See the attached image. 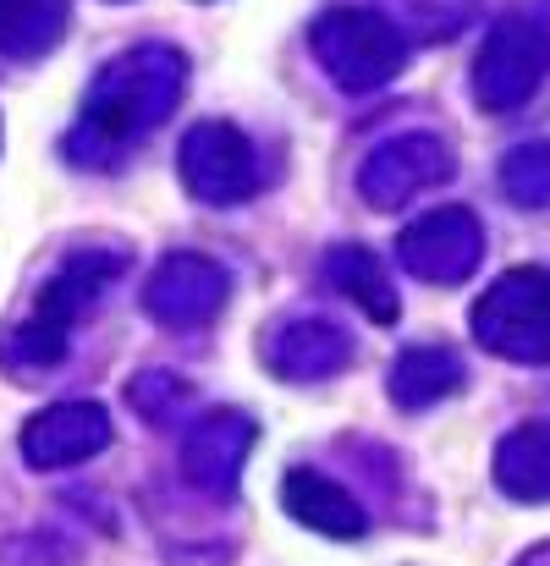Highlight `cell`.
I'll return each instance as SVG.
<instances>
[{
  "mask_svg": "<svg viewBox=\"0 0 550 566\" xmlns=\"http://www.w3.org/2000/svg\"><path fill=\"white\" fill-rule=\"evenodd\" d=\"M474 331L485 347H496L507 358H550V275L540 270L507 275L474 308Z\"/></svg>",
  "mask_w": 550,
  "mask_h": 566,
  "instance_id": "4",
  "label": "cell"
},
{
  "mask_svg": "<svg viewBox=\"0 0 550 566\" xmlns=\"http://www.w3.org/2000/svg\"><path fill=\"white\" fill-rule=\"evenodd\" d=\"M347 358H353L347 331H336V325H325V319L281 325V331L264 342V364L281 379H325V375H336Z\"/></svg>",
  "mask_w": 550,
  "mask_h": 566,
  "instance_id": "13",
  "label": "cell"
},
{
  "mask_svg": "<svg viewBox=\"0 0 550 566\" xmlns=\"http://www.w3.org/2000/svg\"><path fill=\"white\" fill-rule=\"evenodd\" d=\"M122 253H100V248H83L72 253L33 297V314L6 336V364L11 369H50L66 358V342H72V325L77 314L122 275Z\"/></svg>",
  "mask_w": 550,
  "mask_h": 566,
  "instance_id": "2",
  "label": "cell"
},
{
  "mask_svg": "<svg viewBox=\"0 0 550 566\" xmlns=\"http://www.w3.org/2000/svg\"><path fill=\"white\" fill-rule=\"evenodd\" d=\"M546 33H535L529 22H501L496 33H490V44H485V55H479V72H474V94L490 105V111H507V105H518L535 83H540V72H546Z\"/></svg>",
  "mask_w": 550,
  "mask_h": 566,
  "instance_id": "8",
  "label": "cell"
},
{
  "mask_svg": "<svg viewBox=\"0 0 550 566\" xmlns=\"http://www.w3.org/2000/svg\"><path fill=\"white\" fill-rule=\"evenodd\" d=\"M496 479L501 490L512 495H550V429H518L507 446H501V462H496Z\"/></svg>",
  "mask_w": 550,
  "mask_h": 566,
  "instance_id": "17",
  "label": "cell"
},
{
  "mask_svg": "<svg viewBox=\"0 0 550 566\" xmlns=\"http://www.w3.org/2000/svg\"><path fill=\"white\" fill-rule=\"evenodd\" d=\"M281 501H287V512H292L303 528H314V534H325V539H359L369 528L364 506H359L336 479H325V473H314V468H292V473L281 479Z\"/></svg>",
  "mask_w": 550,
  "mask_h": 566,
  "instance_id": "12",
  "label": "cell"
},
{
  "mask_svg": "<svg viewBox=\"0 0 550 566\" xmlns=\"http://www.w3.org/2000/svg\"><path fill=\"white\" fill-rule=\"evenodd\" d=\"M325 275L336 281V292H347L359 308H364L369 319H396V292H391V281H385V264L369 253V248H336L331 259H325Z\"/></svg>",
  "mask_w": 550,
  "mask_h": 566,
  "instance_id": "14",
  "label": "cell"
},
{
  "mask_svg": "<svg viewBox=\"0 0 550 566\" xmlns=\"http://www.w3.org/2000/svg\"><path fill=\"white\" fill-rule=\"evenodd\" d=\"M402 264L429 281H457L479 264V226L463 209H435L402 231Z\"/></svg>",
  "mask_w": 550,
  "mask_h": 566,
  "instance_id": "10",
  "label": "cell"
},
{
  "mask_svg": "<svg viewBox=\"0 0 550 566\" xmlns=\"http://www.w3.org/2000/svg\"><path fill=\"white\" fill-rule=\"evenodd\" d=\"M463 385V364L446 353V347H413L396 358L391 369V396L402 407H424V401H440L446 390Z\"/></svg>",
  "mask_w": 550,
  "mask_h": 566,
  "instance_id": "15",
  "label": "cell"
},
{
  "mask_svg": "<svg viewBox=\"0 0 550 566\" xmlns=\"http://www.w3.org/2000/svg\"><path fill=\"white\" fill-rule=\"evenodd\" d=\"M253 451V423L242 412H209L193 423L183 446V473L209 490V495H231L237 479H242V462Z\"/></svg>",
  "mask_w": 550,
  "mask_h": 566,
  "instance_id": "11",
  "label": "cell"
},
{
  "mask_svg": "<svg viewBox=\"0 0 550 566\" xmlns=\"http://www.w3.org/2000/svg\"><path fill=\"white\" fill-rule=\"evenodd\" d=\"M183 182L204 203H242L259 188L253 144L231 122H198L183 138Z\"/></svg>",
  "mask_w": 550,
  "mask_h": 566,
  "instance_id": "5",
  "label": "cell"
},
{
  "mask_svg": "<svg viewBox=\"0 0 550 566\" xmlns=\"http://www.w3.org/2000/svg\"><path fill=\"white\" fill-rule=\"evenodd\" d=\"M314 55L325 61V72L353 88L369 94L380 83H391L407 61V39L380 17V11H359V6H342V11H325L314 22Z\"/></svg>",
  "mask_w": 550,
  "mask_h": 566,
  "instance_id": "3",
  "label": "cell"
},
{
  "mask_svg": "<svg viewBox=\"0 0 550 566\" xmlns=\"http://www.w3.org/2000/svg\"><path fill=\"white\" fill-rule=\"evenodd\" d=\"M226 292H231V275L215 259H204V253H172L155 270V281L144 292V308L160 325H204L209 314H220Z\"/></svg>",
  "mask_w": 550,
  "mask_h": 566,
  "instance_id": "6",
  "label": "cell"
},
{
  "mask_svg": "<svg viewBox=\"0 0 550 566\" xmlns=\"http://www.w3.org/2000/svg\"><path fill=\"white\" fill-rule=\"evenodd\" d=\"M111 446V412L100 401H61L44 407L39 418H28L22 429V457L33 468H72L89 462L94 451Z\"/></svg>",
  "mask_w": 550,
  "mask_h": 566,
  "instance_id": "7",
  "label": "cell"
},
{
  "mask_svg": "<svg viewBox=\"0 0 550 566\" xmlns=\"http://www.w3.org/2000/svg\"><path fill=\"white\" fill-rule=\"evenodd\" d=\"M187 61L172 44H138L122 61H111L83 105V138L89 144H133L144 138L155 122L172 116V105L183 99Z\"/></svg>",
  "mask_w": 550,
  "mask_h": 566,
  "instance_id": "1",
  "label": "cell"
},
{
  "mask_svg": "<svg viewBox=\"0 0 550 566\" xmlns=\"http://www.w3.org/2000/svg\"><path fill=\"white\" fill-rule=\"evenodd\" d=\"M66 28V0H0V50L44 55Z\"/></svg>",
  "mask_w": 550,
  "mask_h": 566,
  "instance_id": "16",
  "label": "cell"
},
{
  "mask_svg": "<svg viewBox=\"0 0 550 566\" xmlns=\"http://www.w3.org/2000/svg\"><path fill=\"white\" fill-rule=\"evenodd\" d=\"M446 171H452L446 144L429 138V133H407V138H391V144H380V149L369 155V166H364L359 182H364L369 203L396 209V203H407L413 192H424L429 182H440Z\"/></svg>",
  "mask_w": 550,
  "mask_h": 566,
  "instance_id": "9",
  "label": "cell"
}]
</instances>
